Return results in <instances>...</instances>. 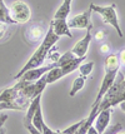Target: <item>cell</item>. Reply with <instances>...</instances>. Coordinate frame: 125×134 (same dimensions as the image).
<instances>
[{"label":"cell","instance_id":"83f0119b","mask_svg":"<svg viewBox=\"0 0 125 134\" xmlns=\"http://www.w3.org/2000/svg\"><path fill=\"white\" fill-rule=\"evenodd\" d=\"M6 120H8V115H6V114H1V115H0V129L3 128V125L5 124Z\"/></svg>","mask_w":125,"mask_h":134},{"label":"cell","instance_id":"603a6c76","mask_svg":"<svg viewBox=\"0 0 125 134\" xmlns=\"http://www.w3.org/2000/svg\"><path fill=\"white\" fill-rule=\"evenodd\" d=\"M49 57H50V60H51V63H55V62H58L60 58V54L58 52H55V50H50V53H49Z\"/></svg>","mask_w":125,"mask_h":134},{"label":"cell","instance_id":"8fae6325","mask_svg":"<svg viewBox=\"0 0 125 134\" xmlns=\"http://www.w3.org/2000/svg\"><path fill=\"white\" fill-rule=\"evenodd\" d=\"M50 28L58 36H68V38H73V34L70 31V28L68 25V20L66 19H54Z\"/></svg>","mask_w":125,"mask_h":134},{"label":"cell","instance_id":"1f68e13d","mask_svg":"<svg viewBox=\"0 0 125 134\" xmlns=\"http://www.w3.org/2000/svg\"><path fill=\"white\" fill-rule=\"evenodd\" d=\"M119 105H120V109H121L123 111H125V100H124V102H121Z\"/></svg>","mask_w":125,"mask_h":134},{"label":"cell","instance_id":"9a60e30c","mask_svg":"<svg viewBox=\"0 0 125 134\" xmlns=\"http://www.w3.org/2000/svg\"><path fill=\"white\" fill-rule=\"evenodd\" d=\"M72 1L73 0H63V4L56 10L54 19H66L72 12Z\"/></svg>","mask_w":125,"mask_h":134},{"label":"cell","instance_id":"4dcf8cb0","mask_svg":"<svg viewBox=\"0 0 125 134\" xmlns=\"http://www.w3.org/2000/svg\"><path fill=\"white\" fill-rule=\"evenodd\" d=\"M86 134H99V132H98V130L95 129V127H94V125H91V127L88 129Z\"/></svg>","mask_w":125,"mask_h":134},{"label":"cell","instance_id":"f1b7e54d","mask_svg":"<svg viewBox=\"0 0 125 134\" xmlns=\"http://www.w3.org/2000/svg\"><path fill=\"white\" fill-rule=\"evenodd\" d=\"M109 50H110V47L108 45V44H101L100 45V52L101 53H109Z\"/></svg>","mask_w":125,"mask_h":134},{"label":"cell","instance_id":"6da1fadb","mask_svg":"<svg viewBox=\"0 0 125 134\" xmlns=\"http://www.w3.org/2000/svg\"><path fill=\"white\" fill-rule=\"evenodd\" d=\"M58 40H59V36L54 33L51 28H49L48 31H46V34H45V36H44V39H43L41 43H40V45H39L38 49L34 52V54L30 57L29 60L25 63V65L21 68V70L14 76V79L18 80L25 71H28V70H30V69H34V68L41 66L43 63L45 62V59L48 58L50 50L54 48V45L56 44Z\"/></svg>","mask_w":125,"mask_h":134},{"label":"cell","instance_id":"836d02e7","mask_svg":"<svg viewBox=\"0 0 125 134\" xmlns=\"http://www.w3.org/2000/svg\"><path fill=\"white\" fill-rule=\"evenodd\" d=\"M55 134H64L61 130H58V132H55Z\"/></svg>","mask_w":125,"mask_h":134},{"label":"cell","instance_id":"5bb4252c","mask_svg":"<svg viewBox=\"0 0 125 134\" xmlns=\"http://www.w3.org/2000/svg\"><path fill=\"white\" fill-rule=\"evenodd\" d=\"M46 33H44V29L40 25H33L26 29L25 31V38L31 43H36V41H40V39H44Z\"/></svg>","mask_w":125,"mask_h":134},{"label":"cell","instance_id":"ba28073f","mask_svg":"<svg viewBox=\"0 0 125 134\" xmlns=\"http://www.w3.org/2000/svg\"><path fill=\"white\" fill-rule=\"evenodd\" d=\"M55 66H56V63H50L49 65H45V66L41 65V66H39V68L30 69V70H28V71H25L19 79H23V80H26V82L34 83V82H36L39 78H41L44 74H46L49 70H51L53 68H55Z\"/></svg>","mask_w":125,"mask_h":134},{"label":"cell","instance_id":"9c48e42d","mask_svg":"<svg viewBox=\"0 0 125 134\" xmlns=\"http://www.w3.org/2000/svg\"><path fill=\"white\" fill-rule=\"evenodd\" d=\"M93 39V35H91V30H86V34L84 36L83 39L78 41L76 44L73 47L72 52L73 54L78 57V58H81V57H86V53L89 50V45L90 41Z\"/></svg>","mask_w":125,"mask_h":134},{"label":"cell","instance_id":"d6986e66","mask_svg":"<svg viewBox=\"0 0 125 134\" xmlns=\"http://www.w3.org/2000/svg\"><path fill=\"white\" fill-rule=\"evenodd\" d=\"M44 118H43V110H41V105L36 109L35 114H34V117H33V120H31V124L35 127L38 130H40L41 132L43 129V124H44Z\"/></svg>","mask_w":125,"mask_h":134},{"label":"cell","instance_id":"d6a6232c","mask_svg":"<svg viewBox=\"0 0 125 134\" xmlns=\"http://www.w3.org/2000/svg\"><path fill=\"white\" fill-rule=\"evenodd\" d=\"M0 134H5V129H4V128L0 129Z\"/></svg>","mask_w":125,"mask_h":134},{"label":"cell","instance_id":"52a82bcc","mask_svg":"<svg viewBox=\"0 0 125 134\" xmlns=\"http://www.w3.org/2000/svg\"><path fill=\"white\" fill-rule=\"evenodd\" d=\"M91 8H89L86 12L78 14L70 20H68V25L70 29H86L91 30L93 29V23H91V14H93Z\"/></svg>","mask_w":125,"mask_h":134},{"label":"cell","instance_id":"4fadbf2b","mask_svg":"<svg viewBox=\"0 0 125 134\" xmlns=\"http://www.w3.org/2000/svg\"><path fill=\"white\" fill-rule=\"evenodd\" d=\"M41 105V94L40 95H38L36 98H34V99L30 102L29 107L26 108V113H25L24 115V125L26 127V125H29V124H31V120H33V117H34V114H35L36 109L39 108Z\"/></svg>","mask_w":125,"mask_h":134},{"label":"cell","instance_id":"e575fe53","mask_svg":"<svg viewBox=\"0 0 125 134\" xmlns=\"http://www.w3.org/2000/svg\"><path fill=\"white\" fill-rule=\"evenodd\" d=\"M1 90H3V89H0V93H1Z\"/></svg>","mask_w":125,"mask_h":134},{"label":"cell","instance_id":"30bf717a","mask_svg":"<svg viewBox=\"0 0 125 134\" xmlns=\"http://www.w3.org/2000/svg\"><path fill=\"white\" fill-rule=\"evenodd\" d=\"M110 118H111V108H106L104 110H101L98 115H96L95 120H94V127L99 132V134H103L104 130L109 127L110 124Z\"/></svg>","mask_w":125,"mask_h":134},{"label":"cell","instance_id":"2e32d148","mask_svg":"<svg viewBox=\"0 0 125 134\" xmlns=\"http://www.w3.org/2000/svg\"><path fill=\"white\" fill-rule=\"evenodd\" d=\"M29 105L20 103L18 99L15 102H0V110H24Z\"/></svg>","mask_w":125,"mask_h":134},{"label":"cell","instance_id":"cb8c5ba5","mask_svg":"<svg viewBox=\"0 0 125 134\" xmlns=\"http://www.w3.org/2000/svg\"><path fill=\"white\" fill-rule=\"evenodd\" d=\"M105 36H106V31H104V30H99V31H96L95 35H94V38H95V40H104L105 39Z\"/></svg>","mask_w":125,"mask_h":134},{"label":"cell","instance_id":"e0dca14e","mask_svg":"<svg viewBox=\"0 0 125 134\" xmlns=\"http://www.w3.org/2000/svg\"><path fill=\"white\" fill-rule=\"evenodd\" d=\"M0 23L1 24H15L10 16L9 8L5 5L4 0H0Z\"/></svg>","mask_w":125,"mask_h":134},{"label":"cell","instance_id":"3957f363","mask_svg":"<svg viewBox=\"0 0 125 134\" xmlns=\"http://www.w3.org/2000/svg\"><path fill=\"white\" fill-rule=\"evenodd\" d=\"M101 100L105 102L108 108H113L125 100V76L123 75V73H118L113 85L108 89Z\"/></svg>","mask_w":125,"mask_h":134},{"label":"cell","instance_id":"f546056e","mask_svg":"<svg viewBox=\"0 0 125 134\" xmlns=\"http://www.w3.org/2000/svg\"><path fill=\"white\" fill-rule=\"evenodd\" d=\"M5 24H1L0 23V39H1V38H3V36H4V35H5Z\"/></svg>","mask_w":125,"mask_h":134},{"label":"cell","instance_id":"ffe728a7","mask_svg":"<svg viewBox=\"0 0 125 134\" xmlns=\"http://www.w3.org/2000/svg\"><path fill=\"white\" fill-rule=\"evenodd\" d=\"M94 62H88V63H84V64H80L79 65V68H78V70H79V74L81 76H89L90 73L93 71V68H94Z\"/></svg>","mask_w":125,"mask_h":134},{"label":"cell","instance_id":"5b68a950","mask_svg":"<svg viewBox=\"0 0 125 134\" xmlns=\"http://www.w3.org/2000/svg\"><path fill=\"white\" fill-rule=\"evenodd\" d=\"M86 57H81V58H75L73 62H70L69 64H65V65H61V66H55L51 70H49L48 73L45 74L46 76V83L48 84H53L55 83L56 80L61 79L63 76L68 75V74H72L74 70H78L79 65L83 63V60H85Z\"/></svg>","mask_w":125,"mask_h":134},{"label":"cell","instance_id":"7c38bea8","mask_svg":"<svg viewBox=\"0 0 125 134\" xmlns=\"http://www.w3.org/2000/svg\"><path fill=\"white\" fill-rule=\"evenodd\" d=\"M20 89H21V82L18 80V83L10 88H5L0 93V102H15L20 98Z\"/></svg>","mask_w":125,"mask_h":134},{"label":"cell","instance_id":"277c9868","mask_svg":"<svg viewBox=\"0 0 125 134\" xmlns=\"http://www.w3.org/2000/svg\"><path fill=\"white\" fill-rule=\"evenodd\" d=\"M89 8H91L93 12L100 14V16L103 18V21L104 24H109L110 26H113L114 29L116 30V33L120 38H123L124 34L120 29L119 25V18H118V14H116V6L115 4H111V5H106V6H101V5H96L94 3L90 4Z\"/></svg>","mask_w":125,"mask_h":134},{"label":"cell","instance_id":"ac0fdd59","mask_svg":"<svg viewBox=\"0 0 125 134\" xmlns=\"http://www.w3.org/2000/svg\"><path fill=\"white\" fill-rule=\"evenodd\" d=\"M85 80H86V78L85 76H81V75H79L73 82V85H72V89H70V92H69V95L70 97H75L81 89L84 88V85H85Z\"/></svg>","mask_w":125,"mask_h":134},{"label":"cell","instance_id":"4316f807","mask_svg":"<svg viewBox=\"0 0 125 134\" xmlns=\"http://www.w3.org/2000/svg\"><path fill=\"white\" fill-rule=\"evenodd\" d=\"M118 58H119L120 65L125 66V49H124V50H123L121 53H120V54H118Z\"/></svg>","mask_w":125,"mask_h":134},{"label":"cell","instance_id":"44dd1931","mask_svg":"<svg viewBox=\"0 0 125 134\" xmlns=\"http://www.w3.org/2000/svg\"><path fill=\"white\" fill-rule=\"evenodd\" d=\"M121 129H123V125H121L120 123H115V124H113L110 128L108 127V128L104 130L103 134H118Z\"/></svg>","mask_w":125,"mask_h":134},{"label":"cell","instance_id":"7a4b0ae2","mask_svg":"<svg viewBox=\"0 0 125 134\" xmlns=\"http://www.w3.org/2000/svg\"><path fill=\"white\" fill-rule=\"evenodd\" d=\"M119 68H120V63H119V58H118V54H109L106 58H105V62H104V69H105V74H104V78H103V83L100 85V89L98 92V95H96L95 100L91 107H95L100 103V100L103 99L104 94L108 92V89L113 85L115 78L119 73Z\"/></svg>","mask_w":125,"mask_h":134},{"label":"cell","instance_id":"d590c367","mask_svg":"<svg viewBox=\"0 0 125 134\" xmlns=\"http://www.w3.org/2000/svg\"><path fill=\"white\" fill-rule=\"evenodd\" d=\"M121 134H125V133H121Z\"/></svg>","mask_w":125,"mask_h":134},{"label":"cell","instance_id":"484cf974","mask_svg":"<svg viewBox=\"0 0 125 134\" xmlns=\"http://www.w3.org/2000/svg\"><path fill=\"white\" fill-rule=\"evenodd\" d=\"M41 133L43 134H55V132H54V130H51V129L46 125V123L44 122V124H43V129H41Z\"/></svg>","mask_w":125,"mask_h":134},{"label":"cell","instance_id":"d4e9b609","mask_svg":"<svg viewBox=\"0 0 125 134\" xmlns=\"http://www.w3.org/2000/svg\"><path fill=\"white\" fill-rule=\"evenodd\" d=\"M25 128L28 129V132H29L30 134H43L41 132H40V130H38V129H36L35 127L33 125V124H29V125H26Z\"/></svg>","mask_w":125,"mask_h":134},{"label":"cell","instance_id":"8992f818","mask_svg":"<svg viewBox=\"0 0 125 134\" xmlns=\"http://www.w3.org/2000/svg\"><path fill=\"white\" fill-rule=\"evenodd\" d=\"M9 12H10V16L15 21V24H25L28 23L31 18L30 6L25 1H21V0L14 1L9 8Z\"/></svg>","mask_w":125,"mask_h":134},{"label":"cell","instance_id":"7402d4cb","mask_svg":"<svg viewBox=\"0 0 125 134\" xmlns=\"http://www.w3.org/2000/svg\"><path fill=\"white\" fill-rule=\"evenodd\" d=\"M81 123H83V120H80V122L75 123V124H73V125H70V127H68V128L63 129L61 132H63L64 134H75V133H76V130H78V129L80 128Z\"/></svg>","mask_w":125,"mask_h":134}]
</instances>
